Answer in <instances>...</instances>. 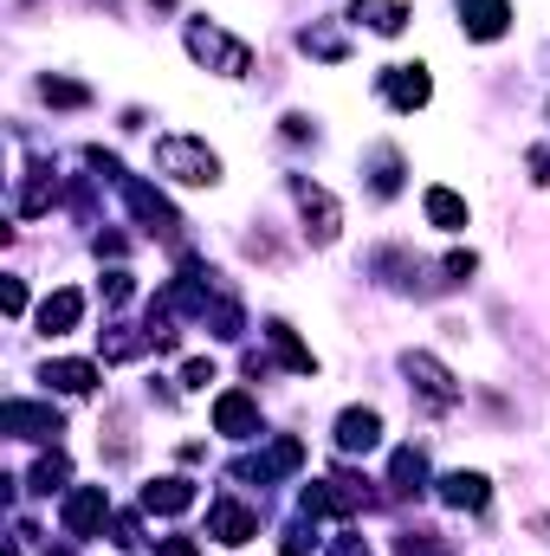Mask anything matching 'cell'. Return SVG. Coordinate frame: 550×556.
<instances>
[{"label": "cell", "instance_id": "83f0119b", "mask_svg": "<svg viewBox=\"0 0 550 556\" xmlns=\"http://www.w3.org/2000/svg\"><path fill=\"white\" fill-rule=\"evenodd\" d=\"M111 544H117V551H137V544H142L137 518H117V525H111Z\"/></svg>", "mask_w": 550, "mask_h": 556}, {"label": "cell", "instance_id": "e0dca14e", "mask_svg": "<svg viewBox=\"0 0 550 556\" xmlns=\"http://www.w3.org/2000/svg\"><path fill=\"white\" fill-rule=\"evenodd\" d=\"M188 505H195V479H149V485H142V511L175 518V511H188Z\"/></svg>", "mask_w": 550, "mask_h": 556}, {"label": "cell", "instance_id": "4316f807", "mask_svg": "<svg viewBox=\"0 0 550 556\" xmlns=\"http://www.w3.org/2000/svg\"><path fill=\"white\" fill-rule=\"evenodd\" d=\"M130 273H104V304H130Z\"/></svg>", "mask_w": 550, "mask_h": 556}, {"label": "cell", "instance_id": "30bf717a", "mask_svg": "<svg viewBox=\"0 0 550 556\" xmlns=\"http://www.w3.org/2000/svg\"><path fill=\"white\" fill-rule=\"evenodd\" d=\"M0 427L20 433V440H59L65 433V420L52 415V408H39V402H7L0 408Z\"/></svg>", "mask_w": 550, "mask_h": 556}, {"label": "cell", "instance_id": "277c9868", "mask_svg": "<svg viewBox=\"0 0 550 556\" xmlns=\"http://www.w3.org/2000/svg\"><path fill=\"white\" fill-rule=\"evenodd\" d=\"M291 201H298V214H304V233H311L317 247H330V240H337V227H343V207L330 201V188H317V181L291 175Z\"/></svg>", "mask_w": 550, "mask_h": 556}, {"label": "cell", "instance_id": "5bb4252c", "mask_svg": "<svg viewBox=\"0 0 550 556\" xmlns=\"http://www.w3.org/2000/svg\"><path fill=\"white\" fill-rule=\"evenodd\" d=\"M460 26H466L473 39H505L512 0H460Z\"/></svg>", "mask_w": 550, "mask_h": 556}, {"label": "cell", "instance_id": "f1b7e54d", "mask_svg": "<svg viewBox=\"0 0 550 556\" xmlns=\"http://www.w3.org/2000/svg\"><path fill=\"white\" fill-rule=\"evenodd\" d=\"M0 304H7V317H20V311H26V285L7 278V285H0Z\"/></svg>", "mask_w": 550, "mask_h": 556}, {"label": "cell", "instance_id": "cb8c5ba5", "mask_svg": "<svg viewBox=\"0 0 550 556\" xmlns=\"http://www.w3.org/2000/svg\"><path fill=\"white\" fill-rule=\"evenodd\" d=\"M39 98H46V104H59V111L91 104V91H85V85H72V78H46V85H39Z\"/></svg>", "mask_w": 550, "mask_h": 556}, {"label": "cell", "instance_id": "8fae6325", "mask_svg": "<svg viewBox=\"0 0 550 556\" xmlns=\"http://www.w3.org/2000/svg\"><path fill=\"white\" fill-rule=\"evenodd\" d=\"M383 446V415L376 408H343L337 415V453H376Z\"/></svg>", "mask_w": 550, "mask_h": 556}, {"label": "cell", "instance_id": "4dcf8cb0", "mask_svg": "<svg viewBox=\"0 0 550 556\" xmlns=\"http://www.w3.org/2000/svg\"><path fill=\"white\" fill-rule=\"evenodd\" d=\"M330 556H370V544H363V538H350V531H343V538H337V544H330Z\"/></svg>", "mask_w": 550, "mask_h": 556}, {"label": "cell", "instance_id": "836d02e7", "mask_svg": "<svg viewBox=\"0 0 550 556\" xmlns=\"http://www.w3.org/2000/svg\"><path fill=\"white\" fill-rule=\"evenodd\" d=\"M46 556H78V551H46Z\"/></svg>", "mask_w": 550, "mask_h": 556}, {"label": "cell", "instance_id": "7a4b0ae2", "mask_svg": "<svg viewBox=\"0 0 550 556\" xmlns=\"http://www.w3.org/2000/svg\"><path fill=\"white\" fill-rule=\"evenodd\" d=\"M188 52H195L201 65H214L221 78H247V72H253V46L234 39V33H221L214 20H188Z\"/></svg>", "mask_w": 550, "mask_h": 556}, {"label": "cell", "instance_id": "52a82bcc", "mask_svg": "<svg viewBox=\"0 0 550 556\" xmlns=\"http://www.w3.org/2000/svg\"><path fill=\"white\" fill-rule=\"evenodd\" d=\"M298 459H304V440H273L266 453H253V459H240L234 466V479H247V485H266V479H285V472H298Z\"/></svg>", "mask_w": 550, "mask_h": 556}, {"label": "cell", "instance_id": "d4e9b609", "mask_svg": "<svg viewBox=\"0 0 550 556\" xmlns=\"http://www.w3.org/2000/svg\"><path fill=\"white\" fill-rule=\"evenodd\" d=\"M65 472H72V466H65V453H46V459L33 466V485H26V492H59V485H65Z\"/></svg>", "mask_w": 550, "mask_h": 556}, {"label": "cell", "instance_id": "d6a6232c", "mask_svg": "<svg viewBox=\"0 0 550 556\" xmlns=\"http://www.w3.org/2000/svg\"><path fill=\"white\" fill-rule=\"evenodd\" d=\"M532 175H538V188H550V149H532Z\"/></svg>", "mask_w": 550, "mask_h": 556}, {"label": "cell", "instance_id": "ba28073f", "mask_svg": "<svg viewBox=\"0 0 550 556\" xmlns=\"http://www.w3.org/2000/svg\"><path fill=\"white\" fill-rule=\"evenodd\" d=\"M208 538H214V544H253V538H260V518H253L240 498H214V505H208Z\"/></svg>", "mask_w": 550, "mask_h": 556}, {"label": "cell", "instance_id": "3957f363", "mask_svg": "<svg viewBox=\"0 0 550 556\" xmlns=\"http://www.w3.org/2000/svg\"><path fill=\"white\" fill-rule=\"evenodd\" d=\"M402 369H409V389L421 395V408H427V415H447V408L460 402V382H453L427 350H409V356H402Z\"/></svg>", "mask_w": 550, "mask_h": 556}, {"label": "cell", "instance_id": "603a6c76", "mask_svg": "<svg viewBox=\"0 0 550 556\" xmlns=\"http://www.w3.org/2000/svg\"><path fill=\"white\" fill-rule=\"evenodd\" d=\"M298 46H304V52H311V59H330V65H337V59H343V39H337V33H330V26H304V33H298Z\"/></svg>", "mask_w": 550, "mask_h": 556}, {"label": "cell", "instance_id": "6da1fadb", "mask_svg": "<svg viewBox=\"0 0 550 556\" xmlns=\"http://www.w3.org/2000/svg\"><path fill=\"white\" fill-rule=\"evenodd\" d=\"M155 175H168V181H188V188H214V181H221V155H214L208 142L162 137V142H155Z\"/></svg>", "mask_w": 550, "mask_h": 556}, {"label": "cell", "instance_id": "7c38bea8", "mask_svg": "<svg viewBox=\"0 0 550 556\" xmlns=\"http://www.w3.org/2000/svg\"><path fill=\"white\" fill-rule=\"evenodd\" d=\"M376 85H383V98H389L396 111H421V104H427V91H434L421 65H389V72H383Z\"/></svg>", "mask_w": 550, "mask_h": 556}, {"label": "cell", "instance_id": "484cf974", "mask_svg": "<svg viewBox=\"0 0 550 556\" xmlns=\"http://www.w3.org/2000/svg\"><path fill=\"white\" fill-rule=\"evenodd\" d=\"M208 382H214V363H208V356L182 363V389H208Z\"/></svg>", "mask_w": 550, "mask_h": 556}, {"label": "cell", "instance_id": "9c48e42d", "mask_svg": "<svg viewBox=\"0 0 550 556\" xmlns=\"http://www.w3.org/2000/svg\"><path fill=\"white\" fill-rule=\"evenodd\" d=\"M214 433H227V440H253V433H260V402H253L247 389H227V395L214 402Z\"/></svg>", "mask_w": 550, "mask_h": 556}, {"label": "cell", "instance_id": "44dd1931", "mask_svg": "<svg viewBox=\"0 0 550 556\" xmlns=\"http://www.w3.org/2000/svg\"><path fill=\"white\" fill-rule=\"evenodd\" d=\"M266 337H273V350H278V363H285V369H298V376H311V369H317V356L291 337V324H273Z\"/></svg>", "mask_w": 550, "mask_h": 556}, {"label": "cell", "instance_id": "1f68e13d", "mask_svg": "<svg viewBox=\"0 0 550 556\" xmlns=\"http://www.w3.org/2000/svg\"><path fill=\"white\" fill-rule=\"evenodd\" d=\"M155 556H201V544H195V538H168Z\"/></svg>", "mask_w": 550, "mask_h": 556}, {"label": "cell", "instance_id": "8992f818", "mask_svg": "<svg viewBox=\"0 0 550 556\" xmlns=\"http://www.w3.org/2000/svg\"><path fill=\"white\" fill-rule=\"evenodd\" d=\"M104 518H111V492L104 485H78L72 498H65V538H98L104 531Z\"/></svg>", "mask_w": 550, "mask_h": 556}, {"label": "cell", "instance_id": "4fadbf2b", "mask_svg": "<svg viewBox=\"0 0 550 556\" xmlns=\"http://www.w3.org/2000/svg\"><path fill=\"white\" fill-rule=\"evenodd\" d=\"M350 20L383 33V39H396V33H409L414 13H409V0H350Z\"/></svg>", "mask_w": 550, "mask_h": 556}, {"label": "cell", "instance_id": "ffe728a7", "mask_svg": "<svg viewBox=\"0 0 550 556\" xmlns=\"http://www.w3.org/2000/svg\"><path fill=\"white\" fill-rule=\"evenodd\" d=\"M389 485H396L402 498H414V492L427 485V453H421V446H402V453H396V466H389Z\"/></svg>", "mask_w": 550, "mask_h": 556}, {"label": "cell", "instance_id": "2e32d148", "mask_svg": "<svg viewBox=\"0 0 550 556\" xmlns=\"http://www.w3.org/2000/svg\"><path fill=\"white\" fill-rule=\"evenodd\" d=\"M440 498H447L453 511H486V505H492V485H486L479 472H447V479H440Z\"/></svg>", "mask_w": 550, "mask_h": 556}, {"label": "cell", "instance_id": "ac0fdd59", "mask_svg": "<svg viewBox=\"0 0 550 556\" xmlns=\"http://www.w3.org/2000/svg\"><path fill=\"white\" fill-rule=\"evenodd\" d=\"M39 382L59 389V395H91V389H98V363H46Z\"/></svg>", "mask_w": 550, "mask_h": 556}, {"label": "cell", "instance_id": "7402d4cb", "mask_svg": "<svg viewBox=\"0 0 550 556\" xmlns=\"http://www.w3.org/2000/svg\"><path fill=\"white\" fill-rule=\"evenodd\" d=\"M370 188H376V194H383V201H389V194H396V188H402V155H396V149H389V142H383V149H376V155H370Z\"/></svg>", "mask_w": 550, "mask_h": 556}, {"label": "cell", "instance_id": "9a60e30c", "mask_svg": "<svg viewBox=\"0 0 550 556\" xmlns=\"http://www.w3.org/2000/svg\"><path fill=\"white\" fill-rule=\"evenodd\" d=\"M78 317H85V291H52L46 304H39V330L46 337H65V330H78Z\"/></svg>", "mask_w": 550, "mask_h": 556}, {"label": "cell", "instance_id": "f546056e", "mask_svg": "<svg viewBox=\"0 0 550 556\" xmlns=\"http://www.w3.org/2000/svg\"><path fill=\"white\" fill-rule=\"evenodd\" d=\"M278 551H285V556H304V551H311V531H304V525H291V531L278 538Z\"/></svg>", "mask_w": 550, "mask_h": 556}, {"label": "cell", "instance_id": "d6986e66", "mask_svg": "<svg viewBox=\"0 0 550 556\" xmlns=\"http://www.w3.org/2000/svg\"><path fill=\"white\" fill-rule=\"evenodd\" d=\"M421 207H427V220H434L440 233H460V227H466V201H460L453 188H427Z\"/></svg>", "mask_w": 550, "mask_h": 556}, {"label": "cell", "instance_id": "5b68a950", "mask_svg": "<svg viewBox=\"0 0 550 556\" xmlns=\"http://www.w3.org/2000/svg\"><path fill=\"white\" fill-rule=\"evenodd\" d=\"M117 188H124L130 214H137V220L149 227V233H162V240H175V233H182V214H175V207H168V201H162V194H155L149 181H137V175H124Z\"/></svg>", "mask_w": 550, "mask_h": 556}]
</instances>
